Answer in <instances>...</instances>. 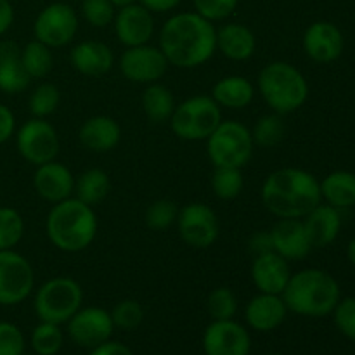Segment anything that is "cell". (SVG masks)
I'll list each match as a JSON object with an SVG mask.
<instances>
[{
    "label": "cell",
    "instance_id": "cell-22",
    "mask_svg": "<svg viewBox=\"0 0 355 355\" xmlns=\"http://www.w3.org/2000/svg\"><path fill=\"white\" fill-rule=\"evenodd\" d=\"M73 69L83 76H103L111 71L114 54L110 45L97 40H83L69 52Z\"/></svg>",
    "mask_w": 355,
    "mask_h": 355
},
{
    "label": "cell",
    "instance_id": "cell-25",
    "mask_svg": "<svg viewBox=\"0 0 355 355\" xmlns=\"http://www.w3.org/2000/svg\"><path fill=\"white\" fill-rule=\"evenodd\" d=\"M31 78L21 61V47L14 40L0 42V90L9 96L24 92Z\"/></svg>",
    "mask_w": 355,
    "mask_h": 355
},
{
    "label": "cell",
    "instance_id": "cell-11",
    "mask_svg": "<svg viewBox=\"0 0 355 355\" xmlns=\"http://www.w3.org/2000/svg\"><path fill=\"white\" fill-rule=\"evenodd\" d=\"M78 33V14L69 3L54 2L38 12L33 23L35 40L61 49L71 44Z\"/></svg>",
    "mask_w": 355,
    "mask_h": 355
},
{
    "label": "cell",
    "instance_id": "cell-17",
    "mask_svg": "<svg viewBox=\"0 0 355 355\" xmlns=\"http://www.w3.org/2000/svg\"><path fill=\"white\" fill-rule=\"evenodd\" d=\"M304 51L312 61L333 62L343 52V33L329 21H315L305 30L302 38Z\"/></svg>",
    "mask_w": 355,
    "mask_h": 355
},
{
    "label": "cell",
    "instance_id": "cell-34",
    "mask_svg": "<svg viewBox=\"0 0 355 355\" xmlns=\"http://www.w3.org/2000/svg\"><path fill=\"white\" fill-rule=\"evenodd\" d=\"M245 187V177L241 168H229V166H217L211 175V191L218 200H234L241 194Z\"/></svg>",
    "mask_w": 355,
    "mask_h": 355
},
{
    "label": "cell",
    "instance_id": "cell-4",
    "mask_svg": "<svg viewBox=\"0 0 355 355\" xmlns=\"http://www.w3.org/2000/svg\"><path fill=\"white\" fill-rule=\"evenodd\" d=\"M45 232L52 245L66 253L89 248L97 234V217L92 207L75 196L52 205L45 220Z\"/></svg>",
    "mask_w": 355,
    "mask_h": 355
},
{
    "label": "cell",
    "instance_id": "cell-35",
    "mask_svg": "<svg viewBox=\"0 0 355 355\" xmlns=\"http://www.w3.org/2000/svg\"><path fill=\"white\" fill-rule=\"evenodd\" d=\"M61 103V92L54 83L44 82L35 87L28 99V107L33 118H47L55 113Z\"/></svg>",
    "mask_w": 355,
    "mask_h": 355
},
{
    "label": "cell",
    "instance_id": "cell-39",
    "mask_svg": "<svg viewBox=\"0 0 355 355\" xmlns=\"http://www.w3.org/2000/svg\"><path fill=\"white\" fill-rule=\"evenodd\" d=\"M110 314L114 329H121V331H134L144 321V309L137 300H132V298L118 302Z\"/></svg>",
    "mask_w": 355,
    "mask_h": 355
},
{
    "label": "cell",
    "instance_id": "cell-43",
    "mask_svg": "<svg viewBox=\"0 0 355 355\" xmlns=\"http://www.w3.org/2000/svg\"><path fill=\"white\" fill-rule=\"evenodd\" d=\"M333 319H335V326L338 328V331L345 338L355 342V297L340 298L333 311Z\"/></svg>",
    "mask_w": 355,
    "mask_h": 355
},
{
    "label": "cell",
    "instance_id": "cell-30",
    "mask_svg": "<svg viewBox=\"0 0 355 355\" xmlns=\"http://www.w3.org/2000/svg\"><path fill=\"white\" fill-rule=\"evenodd\" d=\"M111 191V180L107 172L103 168H89L75 179V193L73 196L76 200L83 201L89 207L103 203Z\"/></svg>",
    "mask_w": 355,
    "mask_h": 355
},
{
    "label": "cell",
    "instance_id": "cell-31",
    "mask_svg": "<svg viewBox=\"0 0 355 355\" xmlns=\"http://www.w3.org/2000/svg\"><path fill=\"white\" fill-rule=\"evenodd\" d=\"M21 61L31 80L45 78L54 68L52 49L38 40H31L21 47Z\"/></svg>",
    "mask_w": 355,
    "mask_h": 355
},
{
    "label": "cell",
    "instance_id": "cell-6",
    "mask_svg": "<svg viewBox=\"0 0 355 355\" xmlns=\"http://www.w3.org/2000/svg\"><path fill=\"white\" fill-rule=\"evenodd\" d=\"M83 290L73 277L58 276L40 284L33 298L37 318L52 324H66L82 309Z\"/></svg>",
    "mask_w": 355,
    "mask_h": 355
},
{
    "label": "cell",
    "instance_id": "cell-45",
    "mask_svg": "<svg viewBox=\"0 0 355 355\" xmlns=\"http://www.w3.org/2000/svg\"><path fill=\"white\" fill-rule=\"evenodd\" d=\"M89 355H135V354L132 352L130 347H127L125 343L114 342V340H107V342L94 347Z\"/></svg>",
    "mask_w": 355,
    "mask_h": 355
},
{
    "label": "cell",
    "instance_id": "cell-19",
    "mask_svg": "<svg viewBox=\"0 0 355 355\" xmlns=\"http://www.w3.org/2000/svg\"><path fill=\"white\" fill-rule=\"evenodd\" d=\"M269 232L272 252L286 259L288 262L305 259L312 252L302 218H279Z\"/></svg>",
    "mask_w": 355,
    "mask_h": 355
},
{
    "label": "cell",
    "instance_id": "cell-29",
    "mask_svg": "<svg viewBox=\"0 0 355 355\" xmlns=\"http://www.w3.org/2000/svg\"><path fill=\"white\" fill-rule=\"evenodd\" d=\"M175 97L173 92L163 83H149L142 92V110L153 123H165L172 118L175 111Z\"/></svg>",
    "mask_w": 355,
    "mask_h": 355
},
{
    "label": "cell",
    "instance_id": "cell-36",
    "mask_svg": "<svg viewBox=\"0 0 355 355\" xmlns=\"http://www.w3.org/2000/svg\"><path fill=\"white\" fill-rule=\"evenodd\" d=\"M24 218L16 208L0 207V250H14L24 238Z\"/></svg>",
    "mask_w": 355,
    "mask_h": 355
},
{
    "label": "cell",
    "instance_id": "cell-21",
    "mask_svg": "<svg viewBox=\"0 0 355 355\" xmlns=\"http://www.w3.org/2000/svg\"><path fill=\"white\" fill-rule=\"evenodd\" d=\"M288 315V307L281 295L260 293L248 302L245 309L246 324L260 333H269L279 328Z\"/></svg>",
    "mask_w": 355,
    "mask_h": 355
},
{
    "label": "cell",
    "instance_id": "cell-23",
    "mask_svg": "<svg viewBox=\"0 0 355 355\" xmlns=\"http://www.w3.org/2000/svg\"><path fill=\"white\" fill-rule=\"evenodd\" d=\"M78 139L83 148L92 153L113 151L121 141V127L107 114H96L83 121Z\"/></svg>",
    "mask_w": 355,
    "mask_h": 355
},
{
    "label": "cell",
    "instance_id": "cell-42",
    "mask_svg": "<svg viewBox=\"0 0 355 355\" xmlns=\"http://www.w3.org/2000/svg\"><path fill=\"white\" fill-rule=\"evenodd\" d=\"M26 338L19 326L0 321V355H24Z\"/></svg>",
    "mask_w": 355,
    "mask_h": 355
},
{
    "label": "cell",
    "instance_id": "cell-32",
    "mask_svg": "<svg viewBox=\"0 0 355 355\" xmlns=\"http://www.w3.org/2000/svg\"><path fill=\"white\" fill-rule=\"evenodd\" d=\"M30 345L37 355H58L64 345V331L59 324L40 321L31 331Z\"/></svg>",
    "mask_w": 355,
    "mask_h": 355
},
{
    "label": "cell",
    "instance_id": "cell-13",
    "mask_svg": "<svg viewBox=\"0 0 355 355\" xmlns=\"http://www.w3.org/2000/svg\"><path fill=\"white\" fill-rule=\"evenodd\" d=\"M66 326L69 340L75 345L89 350L111 340L114 333L111 314L103 307H82Z\"/></svg>",
    "mask_w": 355,
    "mask_h": 355
},
{
    "label": "cell",
    "instance_id": "cell-27",
    "mask_svg": "<svg viewBox=\"0 0 355 355\" xmlns=\"http://www.w3.org/2000/svg\"><path fill=\"white\" fill-rule=\"evenodd\" d=\"M211 97L220 107L243 110L255 97V87L248 78L241 75L224 76L211 89Z\"/></svg>",
    "mask_w": 355,
    "mask_h": 355
},
{
    "label": "cell",
    "instance_id": "cell-46",
    "mask_svg": "<svg viewBox=\"0 0 355 355\" xmlns=\"http://www.w3.org/2000/svg\"><path fill=\"white\" fill-rule=\"evenodd\" d=\"M250 250L253 255H262V253L272 252V241H270L269 231H259L250 238Z\"/></svg>",
    "mask_w": 355,
    "mask_h": 355
},
{
    "label": "cell",
    "instance_id": "cell-1",
    "mask_svg": "<svg viewBox=\"0 0 355 355\" xmlns=\"http://www.w3.org/2000/svg\"><path fill=\"white\" fill-rule=\"evenodd\" d=\"M158 47L170 66L198 68L217 52V28L198 12L173 14L159 31Z\"/></svg>",
    "mask_w": 355,
    "mask_h": 355
},
{
    "label": "cell",
    "instance_id": "cell-37",
    "mask_svg": "<svg viewBox=\"0 0 355 355\" xmlns=\"http://www.w3.org/2000/svg\"><path fill=\"white\" fill-rule=\"evenodd\" d=\"M207 311L214 321H227L234 319L238 312V298L234 291L227 286L215 288L207 298Z\"/></svg>",
    "mask_w": 355,
    "mask_h": 355
},
{
    "label": "cell",
    "instance_id": "cell-51",
    "mask_svg": "<svg viewBox=\"0 0 355 355\" xmlns=\"http://www.w3.org/2000/svg\"><path fill=\"white\" fill-rule=\"evenodd\" d=\"M263 355H283V354H277V352H270V354H263Z\"/></svg>",
    "mask_w": 355,
    "mask_h": 355
},
{
    "label": "cell",
    "instance_id": "cell-15",
    "mask_svg": "<svg viewBox=\"0 0 355 355\" xmlns=\"http://www.w3.org/2000/svg\"><path fill=\"white\" fill-rule=\"evenodd\" d=\"M205 355H250L252 336L234 319L211 321L203 333Z\"/></svg>",
    "mask_w": 355,
    "mask_h": 355
},
{
    "label": "cell",
    "instance_id": "cell-5",
    "mask_svg": "<svg viewBox=\"0 0 355 355\" xmlns=\"http://www.w3.org/2000/svg\"><path fill=\"white\" fill-rule=\"evenodd\" d=\"M260 96L267 106L279 114H290L300 110L309 97V83L300 69L286 61H274L259 73Z\"/></svg>",
    "mask_w": 355,
    "mask_h": 355
},
{
    "label": "cell",
    "instance_id": "cell-47",
    "mask_svg": "<svg viewBox=\"0 0 355 355\" xmlns=\"http://www.w3.org/2000/svg\"><path fill=\"white\" fill-rule=\"evenodd\" d=\"M14 23V7L9 0H0V37L10 30Z\"/></svg>",
    "mask_w": 355,
    "mask_h": 355
},
{
    "label": "cell",
    "instance_id": "cell-18",
    "mask_svg": "<svg viewBox=\"0 0 355 355\" xmlns=\"http://www.w3.org/2000/svg\"><path fill=\"white\" fill-rule=\"evenodd\" d=\"M33 187L42 200L55 205L73 196L75 175L68 166L54 159L37 166L33 173Z\"/></svg>",
    "mask_w": 355,
    "mask_h": 355
},
{
    "label": "cell",
    "instance_id": "cell-38",
    "mask_svg": "<svg viewBox=\"0 0 355 355\" xmlns=\"http://www.w3.org/2000/svg\"><path fill=\"white\" fill-rule=\"evenodd\" d=\"M179 210L175 201L172 200H156L146 208L144 214V222L149 229L153 231H165V229L172 227L177 222V217H179Z\"/></svg>",
    "mask_w": 355,
    "mask_h": 355
},
{
    "label": "cell",
    "instance_id": "cell-48",
    "mask_svg": "<svg viewBox=\"0 0 355 355\" xmlns=\"http://www.w3.org/2000/svg\"><path fill=\"white\" fill-rule=\"evenodd\" d=\"M182 0H139V3L146 7L151 12H168V10L175 9Z\"/></svg>",
    "mask_w": 355,
    "mask_h": 355
},
{
    "label": "cell",
    "instance_id": "cell-12",
    "mask_svg": "<svg viewBox=\"0 0 355 355\" xmlns=\"http://www.w3.org/2000/svg\"><path fill=\"white\" fill-rule=\"evenodd\" d=\"M175 224L182 241L194 250L210 248L220 234L217 214L205 203H189L180 208Z\"/></svg>",
    "mask_w": 355,
    "mask_h": 355
},
{
    "label": "cell",
    "instance_id": "cell-41",
    "mask_svg": "<svg viewBox=\"0 0 355 355\" xmlns=\"http://www.w3.org/2000/svg\"><path fill=\"white\" fill-rule=\"evenodd\" d=\"M194 12L203 16L205 19L217 23L231 16L238 7L239 0H193Z\"/></svg>",
    "mask_w": 355,
    "mask_h": 355
},
{
    "label": "cell",
    "instance_id": "cell-28",
    "mask_svg": "<svg viewBox=\"0 0 355 355\" xmlns=\"http://www.w3.org/2000/svg\"><path fill=\"white\" fill-rule=\"evenodd\" d=\"M321 198L336 210L355 207V173L336 170L319 182Z\"/></svg>",
    "mask_w": 355,
    "mask_h": 355
},
{
    "label": "cell",
    "instance_id": "cell-49",
    "mask_svg": "<svg viewBox=\"0 0 355 355\" xmlns=\"http://www.w3.org/2000/svg\"><path fill=\"white\" fill-rule=\"evenodd\" d=\"M347 257H349V262L355 266V238L347 246Z\"/></svg>",
    "mask_w": 355,
    "mask_h": 355
},
{
    "label": "cell",
    "instance_id": "cell-20",
    "mask_svg": "<svg viewBox=\"0 0 355 355\" xmlns=\"http://www.w3.org/2000/svg\"><path fill=\"white\" fill-rule=\"evenodd\" d=\"M291 277L290 263L276 252L257 255L252 263V281L260 293L281 295Z\"/></svg>",
    "mask_w": 355,
    "mask_h": 355
},
{
    "label": "cell",
    "instance_id": "cell-26",
    "mask_svg": "<svg viewBox=\"0 0 355 355\" xmlns=\"http://www.w3.org/2000/svg\"><path fill=\"white\" fill-rule=\"evenodd\" d=\"M257 38L248 26L227 23L217 30V51L231 61H246L255 54Z\"/></svg>",
    "mask_w": 355,
    "mask_h": 355
},
{
    "label": "cell",
    "instance_id": "cell-14",
    "mask_svg": "<svg viewBox=\"0 0 355 355\" xmlns=\"http://www.w3.org/2000/svg\"><path fill=\"white\" fill-rule=\"evenodd\" d=\"M168 66L162 49L149 44L127 47L120 58V69L125 78L146 85L162 80Z\"/></svg>",
    "mask_w": 355,
    "mask_h": 355
},
{
    "label": "cell",
    "instance_id": "cell-40",
    "mask_svg": "<svg viewBox=\"0 0 355 355\" xmlns=\"http://www.w3.org/2000/svg\"><path fill=\"white\" fill-rule=\"evenodd\" d=\"M116 7L110 0H82V16L90 26L106 28L113 23Z\"/></svg>",
    "mask_w": 355,
    "mask_h": 355
},
{
    "label": "cell",
    "instance_id": "cell-7",
    "mask_svg": "<svg viewBox=\"0 0 355 355\" xmlns=\"http://www.w3.org/2000/svg\"><path fill=\"white\" fill-rule=\"evenodd\" d=\"M222 110L211 96H193L177 104L168 120L173 134L182 141H207L220 125Z\"/></svg>",
    "mask_w": 355,
    "mask_h": 355
},
{
    "label": "cell",
    "instance_id": "cell-10",
    "mask_svg": "<svg viewBox=\"0 0 355 355\" xmlns=\"http://www.w3.org/2000/svg\"><path fill=\"white\" fill-rule=\"evenodd\" d=\"M35 272L30 260L16 250H0V305L14 307L33 293Z\"/></svg>",
    "mask_w": 355,
    "mask_h": 355
},
{
    "label": "cell",
    "instance_id": "cell-8",
    "mask_svg": "<svg viewBox=\"0 0 355 355\" xmlns=\"http://www.w3.org/2000/svg\"><path fill=\"white\" fill-rule=\"evenodd\" d=\"M252 130L241 121L222 120L220 125L207 139V153L214 166L241 168L253 156Z\"/></svg>",
    "mask_w": 355,
    "mask_h": 355
},
{
    "label": "cell",
    "instance_id": "cell-33",
    "mask_svg": "<svg viewBox=\"0 0 355 355\" xmlns=\"http://www.w3.org/2000/svg\"><path fill=\"white\" fill-rule=\"evenodd\" d=\"M286 132V125L283 121V114L269 113L260 116L252 128L253 144L260 148H274L279 144Z\"/></svg>",
    "mask_w": 355,
    "mask_h": 355
},
{
    "label": "cell",
    "instance_id": "cell-24",
    "mask_svg": "<svg viewBox=\"0 0 355 355\" xmlns=\"http://www.w3.org/2000/svg\"><path fill=\"white\" fill-rule=\"evenodd\" d=\"M304 227L312 248H326L331 245L340 234L342 229V215L340 210L331 205L319 203L312 211H309L304 218Z\"/></svg>",
    "mask_w": 355,
    "mask_h": 355
},
{
    "label": "cell",
    "instance_id": "cell-50",
    "mask_svg": "<svg viewBox=\"0 0 355 355\" xmlns=\"http://www.w3.org/2000/svg\"><path fill=\"white\" fill-rule=\"evenodd\" d=\"M111 3H113L116 9H121V7H127V6H132V3L139 2V0H110Z\"/></svg>",
    "mask_w": 355,
    "mask_h": 355
},
{
    "label": "cell",
    "instance_id": "cell-16",
    "mask_svg": "<svg viewBox=\"0 0 355 355\" xmlns=\"http://www.w3.org/2000/svg\"><path fill=\"white\" fill-rule=\"evenodd\" d=\"M113 26L120 44H123L125 47H137V45L149 44L151 40L155 33V17L151 10L135 2L118 9V12L114 14Z\"/></svg>",
    "mask_w": 355,
    "mask_h": 355
},
{
    "label": "cell",
    "instance_id": "cell-44",
    "mask_svg": "<svg viewBox=\"0 0 355 355\" xmlns=\"http://www.w3.org/2000/svg\"><path fill=\"white\" fill-rule=\"evenodd\" d=\"M14 134H16V116L10 107L0 103V146L6 144Z\"/></svg>",
    "mask_w": 355,
    "mask_h": 355
},
{
    "label": "cell",
    "instance_id": "cell-3",
    "mask_svg": "<svg viewBox=\"0 0 355 355\" xmlns=\"http://www.w3.org/2000/svg\"><path fill=\"white\" fill-rule=\"evenodd\" d=\"M281 297L288 312L304 318H326L333 314L342 298V291L338 281L331 274L311 267L291 274Z\"/></svg>",
    "mask_w": 355,
    "mask_h": 355
},
{
    "label": "cell",
    "instance_id": "cell-9",
    "mask_svg": "<svg viewBox=\"0 0 355 355\" xmlns=\"http://www.w3.org/2000/svg\"><path fill=\"white\" fill-rule=\"evenodd\" d=\"M16 148L24 162L40 166L58 158L61 142L58 130L47 118H31L16 132Z\"/></svg>",
    "mask_w": 355,
    "mask_h": 355
},
{
    "label": "cell",
    "instance_id": "cell-2",
    "mask_svg": "<svg viewBox=\"0 0 355 355\" xmlns=\"http://www.w3.org/2000/svg\"><path fill=\"white\" fill-rule=\"evenodd\" d=\"M262 203L277 218H304L322 203L319 180L302 168H279L263 180Z\"/></svg>",
    "mask_w": 355,
    "mask_h": 355
}]
</instances>
